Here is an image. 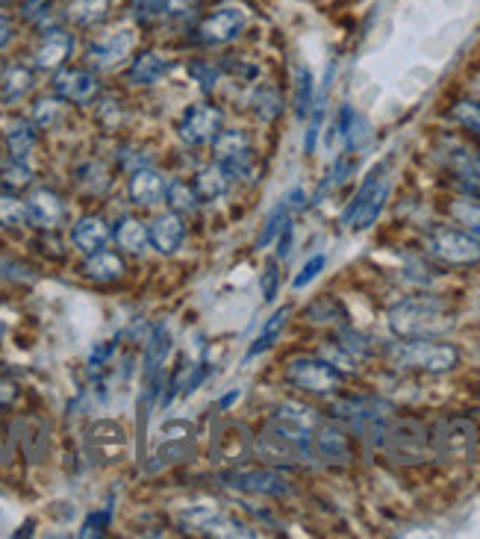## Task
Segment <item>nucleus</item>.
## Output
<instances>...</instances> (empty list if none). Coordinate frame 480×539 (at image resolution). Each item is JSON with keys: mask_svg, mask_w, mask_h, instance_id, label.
<instances>
[{"mask_svg": "<svg viewBox=\"0 0 480 539\" xmlns=\"http://www.w3.org/2000/svg\"><path fill=\"white\" fill-rule=\"evenodd\" d=\"M451 327H454V319L448 307L430 295L398 301L389 310V330L398 339H433V336L448 333Z\"/></svg>", "mask_w": 480, "mask_h": 539, "instance_id": "f257e3e1", "label": "nucleus"}, {"mask_svg": "<svg viewBox=\"0 0 480 539\" xmlns=\"http://www.w3.org/2000/svg\"><path fill=\"white\" fill-rule=\"evenodd\" d=\"M395 366L401 369H416L427 375H445L451 369H457L460 363V351L448 342H433V339H407L398 342L392 351Z\"/></svg>", "mask_w": 480, "mask_h": 539, "instance_id": "f03ea898", "label": "nucleus"}, {"mask_svg": "<svg viewBox=\"0 0 480 539\" xmlns=\"http://www.w3.org/2000/svg\"><path fill=\"white\" fill-rule=\"evenodd\" d=\"M380 448L386 451L389 460L395 463H425L430 451V431L416 419H389L386 431L380 436Z\"/></svg>", "mask_w": 480, "mask_h": 539, "instance_id": "7ed1b4c3", "label": "nucleus"}, {"mask_svg": "<svg viewBox=\"0 0 480 539\" xmlns=\"http://www.w3.org/2000/svg\"><path fill=\"white\" fill-rule=\"evenodd\" d=\"M392 189V177H389V162H380L372 174L366 177V183L360 186V192L354 195V201L348 204V210L342 213V224L351 230H369L377 216L386 207Z\"/></svg>", "mask_w": 480, "mask_h": 539, "instance_id": "20e7f679", "label": "nucleus"}, {"mask_svg": "<svg viewBox=\"0 0 480 539\" xmlns=\"http://www.w3.org/2000/svg\"><path fill=\"white\" fill-rule=\"evenodd\" d=\"M478 448V425L466 416H445L430 431V451L439 460L466 463Z\"/></svg>", "mask_w": 480, "mask_h": 539, "instance_id": "39448f33", "label": "nucleus"}, {"mask_svg": "<svg viewBox=\"0 0 480 539\" xmlns=\"http://www.w3.org/2000/svg\"><path fill=\"white\" fill-rule=\"evenodd\" d=\"M333 416L372 445H380V436L392 419V404L383 398H345L333 404Z\"/></svg>", "mask_w": 480, "mask_h": 539, "instance_id": "423d86ee", "label": "nucleus"}, {"mask_svg": "<svg viewBox=\"0 0 480 539\" xmlns=\"http://www.w3.org/2000/svg\"><path fill=\"white\" fill-rule=\"evenodd\" d=\"M257 454L268 463H301L313 457V436H301L268 422L266 431L257 436Z\"/></svg>", "mask_w": 480, "mask_h": 539, "instance_id": "0eeeda50", "label": "nucleus"}, {"mask_svg": "<svg viewBox=\"0 0 480 539\" xmlns=\"http://www.w3.org/2000/svg\"><path fill=\"white\" fill-rule=\"evenodd\" d=\"M286 380L310 395H333L342 386V372L324 357H295L286 366Z\"/></svg>", "mask_w": 480, "mask_h": 539, "instance_id": "6e6552de", "label": "nucleus"}, {"mask_svg": "<svg viewBox=\"0 0 480 539\" xmlns=\"http://www.w3.org/2000/svg\"><path fill=\"white\" fill-rule=\"evenodd\" d=\"M427 248L445 266H478L480 263V239L472 236V233H466V230L436 227L430 233Z\"/></svg>", "mask_w": 480, "mask_h": 539, "instance_id": "1a4fd4ad", "label": "nucleus"}, {"mask_svg": "<svg viewBox=\"0 0 480 539\" xmlns=\"http://www.w3.org/2000/svg\"><path fill=\"white\" fill-rule=\"evenodd\" d=\"M436 157L454 177H460L469 189L480 186V151L472 148L469 142H463L457 136H442L439 145H436Z\"/></svg>", "mask_w": 480, "mask_h": 539, "instance_id": "9d476101", "label": "nucleus"}, {"mask_svg": "<svg viewBox=\"0 0 480 539\" xmlns=\"http://www.w3.org/2000/svg\"><path fill=\"white\" fill-rule=\"evenodd\" d=\"M224 484L242 492H254V495H266V498H286L292 492V484L286 475H280L277 469H242V472H227Z\"/></svg>", "mask_w": 480, "mask_h": 539, "instance_id": "9b49d317", "label": "nucleus"}, {"mask_svg": "<svg viewBox=\"0 0 480 539\" xmlns=\"http://www.w3.org/2000/svg\"><path fill=\"white\" fill-rule=\"evenodd\" d=\"M245 24H248V15L239 6H221L198 24V42L201 45H227L245 30Z\"/></svg>", "mask_w": 480, "mask_h": 539, "instance_id": "f8f14e48", "label": "nucleus"}, {"mask_svg": "<svg viewBox=\"0 0 480 539\" xmlns=\"http://www.w3.org/2000/svg\"><path fill=\"white\" fill-rule=\"evenodd\" d=\"M218 130H221V112L213 104H198L183 115L177 133L186 145H207L213 142Z\"/></svg>", "mask_w": 480, "mask_h": 539, "instance_id": "ddd939ff", "label": "nucleus"}, {"mask_svg": "<svg viewBox=\"0 0 480 539\" xmlns=\"http://www.w3.org/2000/svg\"><path fill=\"white\" fill-rule=\"evenodd\" d=\"M313 457H319L327 466H345L351 460V439L333 422H319L313 433Z\"/></svg>", "mask_w": 480, "mask_h": 539, "instance_id": "4468645a", "label": "nucleus"}, {"mask_svg": "<svg viewBox=\"0 0 480 539\" xmlns=\"http://www.w3.org/2000/svg\"><path fill=\"white\" fill-rule=\"evenodd\" d=\"M133 42H136L133 30L121 27V30H115V33L104 36L101 42H95V45L89 48L86 59H89V65H92V68L109 71V68L121 65V62L130 56V51H133Z\"/></svg>", "mask_w": 480, "mask_h": 539, "instance_id": "2eb2a0df", "label": "nucleus"}, {"mask_svg": "<svg viewBox=\"0 0 480 539\" xmlns=\"http://www.w3.org/2000/svg\"><path fill=\"white\" fill-rule=\"evenodd\" d=\"M54 89L62 101H71V104H89V101L98 95V80H95L92 71H83V68H65V71L56 74Z\"/></svg>", "mask_w": 480, "mask_h": 539, "instance_id": "dca6fc26", "label": "nucleus"}, {"mask_svg": "<svg viewBox=\"0 0 480 539\" xmlns=\"http://www.w3.org/2000/svg\"><path fill=\"white\" fill-rule=\"evenodd\" d=\"M148 242L165 254V257H171V254H177L180 248H183V242H186V224H183V218L177 216V213H165V216H157L151 221V227H148Z\"/></svg>", "mask_w": 480, "mask_h": 539, "instance_id": "f3484780", "label": "nucleus"}, {"mask_svg": "<svg viewBox=\"0 0 480 539\" xmlns=\"http://www.w3.org/2000/svg\"><path fill=\"white\" fill-rule=\"evenodd\" d=\"M195 451V431L186 422H168L162 425L160 460L162 463H183Z\"/></svg>", "mask_w": 480, "mask_h": 539, "instance_id": "a211bd4d", "label": "nucleus"}, {"mask_svg": "<svg viewBox=\"0 0 480 539\" xmlns=\"http://www.w3.org/2000/svg\"><path fill=\"white\" fill-rule=\"evenodd\" d=\"M65 216V207H62V198L51 192V189H36L30 198H27V218L36 224V227H59V221Z\"/></svg>", "mask_w": 480, "mask_h": 539, "instance_id": "6ab92c4d", "label": "nucleus"}, {"mask_svg": "<svg viewBox=\"0 0 480 539\" xmlns=\"http://www.w3.org/2000/svg\"><path fill=\"white\" fill-rule=\"evenodd\" d=\"M89 445L104 463H115L127 448V436L121 431V425H115V422H98L89 431Z\"/></svg>", "mask_w": 480, "mask_h": 539, "instance_id": "aec40b11", "label": "nucleus"}, {"mask_svg": "<svg viewBox=\"0 0 480 539\" xmlns=\"http://www.w3.org/2000/svg\"><path fill=\"white\" fill-rule=\"evenodd\" d=\"M71 239L83 254H95L109 242V224L101 216L80 218L71 230Z\"/></svg>", "mask_w": 480, "mask_h": 539, "instance_id": "412c9836", "label": "nucleus"}, {"mask_svg": "<svg viewBox=\"0 0 480 539\" xmlns=\"http://www.w3.org/2000/svg\"><path fill=\"white\" fill-rule=\"evenodd\" d=\"M130 198L139 204V207H154L157 201L165 198V180H162L160 171L154 168H139L133 177H130Z\"/></svg>", "mask_w": 480, "mask_h": 539, "instance_id": "4be33fe9", "label": "nucleus"}, {"mask_svg": "<svg viewBox=\"0 0 480 539\" xmlns=\"http://www.w3.org/2000/svg\"><path fill=\"white\" fill-rule=\"evenodd\" d=\"M68 54H71V36L65 30H51L42 39V45L36 48V68L54 71V68H59L68 59Z\"/></svg>", "mask_w": 480, "mask_h": 539, "instance_id": "5701e85b", "label": "nucleus"}, {"mask_svg": "<svg viewBox=\"0 0 480 539\" xmlns=\"http://www.w3.org/2000/svg\"><path fill=\"white\" fill-rule=\"evenodd\" d=\"M339 133L345 136L348 151H360L372 139V124L360 112H354V107H342V112H339Z\"/></svg>", "mask_w": 480, "mask_h": 539, "instance_id": "b1692460", "label": "nucleus"}, {"mask_svg": "<svg viewBox=\"0 0 480 539\" xmlns=\"http://www.w3.org/2000/svg\"><path fill=\"white\" fill-rule=\"evenodd\" d=\"M86 277H92V280H98V283H112V280H118L121 274H124V260L115 254V251H95V254H89V260H86Z\"/></svg>", "mask_w": 480, "mask_h": 539, "instance_id": "393cba45", "label": "nucleus"}, {"mask_svg": "<svg viewBox=\"0 0 480 539\" xmlns=\"http://www.w3.org/2000/svg\"><path fill=\"white\" fill-rule=\"evenodd\" d=\"M227 168L218 162V165H210V168H201L198 177H195V195L198 201H218L224 192H227Z\"/></svg>", "mask_w": 480, "mask_h": 539, "instance_id": "a878e982", "label": "nucleus"}, {"mask_svg": "<svg viewBox=\"0 0 480 539\" xmlns=\"http://www.w3.org/2000/svg\"><path fill=\"white\" fill-rule=\"evenodd\" d=\"M165 71H168V62H165L160 54H154V51H145V54H139V59L130 65V83H136V86H151V83L160 80Z\"/></svg>", "mask_w": 480, "mask_h": 539, "instance_id": "bb28decb", "label": "nucleus"}, {"mask_svg": "<svg viewBox=\"0 0 480 539\" xmlns=\"http://www.w3.org/2000/svg\"><path fill=\"white\" fill-rule=\"evenodd\" d=\"M248 151V139L242 130H218L213 139V154L221 165L239 160Z\"/></svg>", "mask_w": 480, "mask_h": 539, "instance_id": "cd10ccee", "label": "nucleus"}, {"mask_svg": "<svg viewBox=\"0 0 480 539\" xmlns=\"http://www.w3.org/2000/svg\"><path fill=\"white\" fill-rule=\"evenodd\" d=\"M168 351H171V336H168L165 324H160L157 333H154L151 342H148V351H145V375H148V380H154L160 375Z\"/></svg>", "mask_w": 480, "mask_h": 539, "instance_id": "c85d7f7f", "label": "nucleus"}, {"mask_svg": "<svg viewBox=\"0 0 480 539\" xmlns=\"http://www.w3.org/2000/svg\"><path fill=\"white\" fill-rule=\"evenodd\" d=\"M115 239H118V245H121L124 251L139 254V251H145V245H148V227H145L139 218H121L118 227H115Z\"/></svg>", "mask_w": 480, "mask_h": 539, "instance_id": "c756f323", "label": "nucleus"}, {"mask_svg": "<svg viewBox=\"0 0 480 539\" xmlns=\"http://www.w3.org/2000/svg\"><path fill=\"white\" fill-rule=\"evenodd\" d=\"M6 145H9L12 160L27 165V162H30V154L36 151V133H33V127L24 124V121H18V124L9 130V136H6Z\"/></svg>", "mask_w": 480, "mask_h": 539, "instance_id": "7c9ffc66", "label": "nucleus"}, {"mask_svg": "<svg viewBox=\"0 0 480 539\" xmlns=\"http://www.w3.org/2000/svg\"><path fill=\"white\" fill-rule=\"evenodd\" d=\"M30 86H33V74L24 65H12V68H6V74L0 80V95H3V101H18L30 92Z\"/></svg>", "mask_w": 480, "mask_h": 539, "instance_id": "2f4dec72", "label": "nucleus"}, {"mask_svg": "<svg viewBox=\"0 0 480 539\" xmlns=\"http://www.w3.org/2000/svg\"><path fill=\"white\" fill-rule=\"evenodd\" d=\"M289 313H292V307H280L271 319L266 322V327H263V333L254 339V345L248 348V354H245V360H251V357H257V354H263L266 348H271L274 345V339L280 336V330L286 327V322H289Z\"/></svg>", "mask_w": 480, "mask_h": 539, "instance_id": "473e14b6", "label": "nucleus"}, {"mask_svg": "<svg viewBox=\"0 0 480 539\" xmlns=\"http://www.w3.org/2000/svg\"><path fill=\"white\" fill-rule=\"evenodd\" d=\"M107 9L109 0H71V6H68L71 21H77L80 27H92V24L104 21Z\"/></svg>", "mask_w": 480, "mask_h": 539, "instance_id": "72a5a7b5", "label": "nucleus"}, {"mask_svg": "<svg viewBox=\"0 0 480 539\" xmlns=\"http://www.w3.org/2000/svg\"><path fill=\"white\" fill-rule=\"evenodd\" d=\"M313 101H316V80L310 68H301L295 77V112L301 118H307L313 112Z\"/></svg>", "mask_w": 480, "mask_h": 539, "instance_id": "f704fd0d", "label": "nucleus"}, {"mask_svg": "<svg viewBox=\"0 0 480 539\" xmlns=\"http://www.w3.org/2000/svg\"><path fill=\"white\" fill-rule=\"evenodd\" d=\"M251 104H254V112H257L260 118H266V121H274V118L283 112V98H280V92L271 89V86H260V89L254 92V98H251Z\"/></svg>", "mask_w": 480, "mask_h": 539, "instance_id": "c9c22d12", "label": "nucleus"}, {"mask_svg": "<svg viewBox=\"0 0 480 539\" xmlns=\"http://www.w3.org/2000/svg\"><path fill=\"white\" fill-rule=\"evenodd\" d=\"M307 316H310V322H316V324L345 322V307H342L336 298L324 295V298H319V301H313V304H310Z\"/></svg>", "mask_w": 480, "mask_h": 539, "instance_id": "e433bc0d", "label": "nucleus"}, {"mask_svg": "<svg viewBox=\"0 0 480 539\" xmlns=\"http://www.w3.org/2000/svg\"><path fill=\"white\" fill-rule=\"evenodd\" d=\"M165 198H168V204L183 216V213H192L195 207H198V195L192 192V186L189 183H183V180H174L171 186H165Z\"/></svg>", "mask_w": 480, "mask_h": 539, "instance_id": "4c0bfd02", "label": "nucleus"}, {"mask_svg": "<svg viewBox=\"0 0 480 539\" xmlns=\"http://www.w3.org/2000/svg\"><path fill=\"white\" fill-rule=\"evenodd\" d=\"M27 218V201H18L15 195H0V224L3 227H21Z\"/></svg>", "mask_w": 480, "mask_h": 539, "instance_id": "58836bf2", "label": "nucleus"}, {"mask_svg": "<svg viewBox=\"0 0 480 539\" xmlns=\"http://www.w3.org/2000/svg\"><path fill=\"white\" fill-rule=\"evenodd\" d=\"M289 221V204L286 201H280L274 210H271V216L266 218V227H263V233H260V239H257V248H266L271 245L277 236H280V230H283V224Z\"/></svg>", "mask_w": 480, "mask_h": 539, "instance_id": "ea45409f", "label": "nucleus"}, {"mask_svg": "<svg viewBox=\"0 0 480 539\" xmlns=\"http://www.w3.org/2000/svg\"><path fill=\"white\" fill-rule=\"evenodd\" d=\"M451 118L480 136V101H457L451 107Z\"/></svg>", "mask_w": 480, "mask_h": 539, "instance_id": "a19ab883", "label": "nucleus"}, {"mask_svg": "<svg viewBox=\"0 0 480 539\" xmlns=\"http://www.w3.org/2000/svg\"><path fill=\"white\" fill-rule=\"evenodd\" d=\"M354 360H363V357H369L372 354V342L363 336V333H357V330H342L339 333V339H336Z\"/></svg>", "mask_w": 480, "mask_h": 539, "instance_id": "79ce46f5", "label": "nucleus"}, {"mask_svg": "<svg viewBox=\"0 0 480 539\" xmlns=\"http://www.w3.org/2000/svg\"><path fill=\"white\" fill-rule=\"evenodd\" d=\"M62 118V101H54V98H42L36 107H33V124L36 127H54L56 121Z\"/></svg>", "mask_w": 480, "mask_h": 539, "instance_id": "37998d69", "label": "nucleus"}, {"mask_svg": "<svg viewBox=\"0 0 480 539\" xmlns=\"http://www.w3.org/2000/svg\"><path fill=\"white\" fill-rule=\"evenodd\" d=\"M451 216L457 218L460 224H466L472 233L480 236V204L478 201H454L451 204Z\"/></svg>", "mask_w": 480, "mask_h": 539, "instance_id": "c03bdc74", "label": "nucleus"}, {"mask_svg": "<svg viewBox=\"0 0 480 539\" xmlns=\"http://www.w3.org/2000/svg\"><path fill=\"white\" fill-rule=\"evenodd\" d=\"M324 266H327V257H324V254H316L313 260H307V263H304V269L295 274L292 286H295V289H304V286H310V283L319 277L321 271H324Z\"/></svg>", "mask_w": 480, "mask_h": 539, "instance_id": "a18cd8bd", "label": "nucleus"}, {"mask_svg": "<svg viewBox=\"0 0 480 539\" xmlns=\"http://www.w3.org/2000/svg\"><path fill=\"white\" fill-rule=\"evenodd\" d=\"M109 519H112V510H98V513H89L83 528H80V537H101L107 531Z\"/></svg>", "mask_w": 480, "mask_h": 539, "instance_id": "49530a36", "label": "nucleus"}, {"mask_svg": "<svg viewBox=\"0 0 480 539\" xmlns=\"http://www.w3.org/2000/svg\"><path fill=\"white\" fill-rule=\"evenodd\" d=\"M3 180H6V183H12V186H24V183H30V165L12 160L9 168H3Z\"/></svg>", "mask_w": 480, "mask_h": 539, "instance_id": "de8ad7c7", "label": "nucleus"}, {"mask_svg": "<svg viewBox=\"0 0 480 539\" xmlns=\"http://www.w3.org/2000/svg\"><path fill=\"white\" fill-rule=\"evenodd\" d=\"M51 9V0H21V12L27 21H42Z\"/></svg>", "mask_w": 480, "mask_h": 539, "instance_id": "09e8293b", "label": "nucleus"}, {"mask_svg": "<svg viewBox=\"0 0 480 539\" xmlns=\"http://www.w3.org/2000/svg\"><path fill=\"white\" fill-rule=\"evenodd\" d=\"M277 283H280L277 263H268L266 271H263V298H266V301H274V295H277Z\"/></svg>", "mask_w": 480, "mask_h": 539, "instance_id": "8fccbe9b", "label": "nucleus"}, {"mask_svg": "<svg viewBox=\"0 0 480 539\" xmlns=\"http://www.w3.org/2000/svg\"><path fill=\"white\" fill-rule=\"evenodd\" d=\"M198 0H160V9L165 15H186L195 9Z\"/></svg>", "mask_w": 480, "mask_h": 539, "instance_id": "3c124183", "label": "nucleus"}, {"mask_svg": "<svg viewBox=\"0 0 480 539\" xmlns=\"http://www.w3.org/2000/svg\"><path fill=\"white\" fill-rule=\"evenodd\" d=\"M321 115H324V109L316 107V112H313V121H310V130H307V142H304V151H307V154H313V151H316V139H319Z\"/></svg>", "mask_w": 480, "mask_h": 539, "instance_id": "603ef678", "label": "nucleus"}, {"mask_svg": "<svg viewBox=\"0 0 480 539\" xmlns=\"http://www.w3.org/2000/svg\"><path fill=\"white\" fill-rule=\"evenodd\" d=\"M12 36H15V24L6 12H0V51L12 42Z\"/></svg>", "mask_w": 480, "mask_h": 539, "instance_id": "864d4df0", "label": "nucleus"}, {"mask_svg": "<svg viewBox=\"0 0 480 539\" xmlns=\"http://www.w3.org/2000/svg\"><path fill=\"white\" fill-rule=\"evenodd\" d=\"M289 248H292V221H286V224H283V230H280V239H277V254H280V257H289Z\"/></svg>", "mask_w": 480, "mask_h": 539, "instance_id": "5fc2aeb1", "label": "nucleus"}, {"mask_svg": "<svg viewBox=\"0 0 480 539\" xmlns=\"http://www.w3.org/2000/svg\"><path fill=\"white\" fill-rule=\"evenodd\" d=\"M192 74H195V77L201 80V86H204V89H210V86H213V80H215L213 68H201V65H192Z\"/></svg>", "mask_w": 480, "mask_h": 539, "instance_id": "6e6d98bb", "label": "nucleus"}, {"mask_svg": "<svg viewBox=\"0 0 480 539\" xmlns=\"http://www.w3.org/2000/svg\"><path fill=\"white\" fill-rule=\"evenodd\" d=\"M15 398V386L12 383H0V404H9Z\"/></svg>", "mask_w": 480, "mask_h": 539, "instance_id": "4d7b16f0", "label": "nucleus"}, {"mask_svg": "<svg viewBox=\"0 0 480 539\" xmlns=\"http://www.w3.org/2000/svg\"><path fill=\"white\" fill-rule=\"evenodd\" d=\"M475 89H478V92H480V74H478V77H475Z\"/></svg>", "mask_w": 480, "mask_h": 539, "instance_id": "13d9d810", "label": "nucleus"}, {"mask_svg": "<svg viewBox=\"0 0 480 539\" xmlns=\"http://www.w3.org/2000/svg\"><path fill=\"white\" fill-rule=\"evenodd\" d=\"M469 192H475V195H480V186H475V189H469Z\"/></svg>", "mask_w": 480, "mask_h": 539, "instance_id": "bf43d9fd", "label": "nucleus"}]
</instances>
